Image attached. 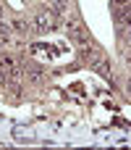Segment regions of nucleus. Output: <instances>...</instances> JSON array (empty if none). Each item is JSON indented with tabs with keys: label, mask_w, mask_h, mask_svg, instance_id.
Wrapping results in <instances>:
<instances>
[{
	"label": "nucleus",
	"mask_w": 131,
	"mask_h": 150,
	"mask_svg": "<svg viewBox=\"0 0 131 150\" xmlns=\"http://www.w3.org/2000/svg\"><path fill=\"white\" fill-rule=\"evenodd\" d=\"M68 29H71V34H74L76 40L87 42V34H84V29H81V24H79V21H71V24H68Z\"/></svg>",
	"instance_id": "nucleus-2"
},
{
	"label": "nucleus",
	"mask_w": 131,
	"mask_h": 150,
	"mask_svg": "<svg viewBox=\"0 0 131 150\" xmlns=\"http://www.w3.org/2000/svg\"><path fill=\"white\" fill-rule=\"evenodd\" d=\"M53 26H55V16H53V13H42V16L37 18V29H39V32H50Z\"/></svg>",
	"instance_id": "nucleus-1"
}]
</instances>
